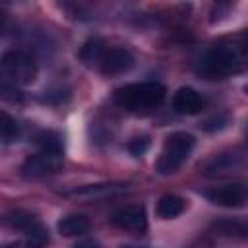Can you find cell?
Masks as SVG:
<instances>
[{"instance_id":"obj_1","label":"cell","mask_w":248,"mask_h":248,"mask_svg":"<svg viewBox=\"0 0 248 248\" xmlns=\"http://www.w3.org/2000/svg\"><path fill=\"white\" fill-rule=\"evenodd\" d=\"M167 89L157 81H140L118 87L112 95V101L132 114H151L165 101Z\"/></svg>"},{"instance_id":"obj_2","label":"cell","mask_w":248,"mask_h":248,"mask_svg":"<svg viewBox=\"0 0 248 248\" xmlns=\"http://www.w3.org/2000/svg\"><path fill=\"white\" fill-rule=\"evenodd\" d=\"M242 66H244L242 52L238 50V46L231 43L213 45L200 60V72L211 79H223L227 76H232L240 72Z\"/></svg>"},{"instance_id":"obj_3","label":"cell","mask_w":248,"mask_h":248,"mask_svg":"<svg viewBox=\"0 0 248 248\" xmlns=\"http://www.w3.org/2000/svg\"><path fill=\"white\" fill-rule=\"evenodd\" d=\"M194 145H196V140L188 132H174V134L167 136L161 155L155 163V170L163 176L176 172L182 167V163L190 157Z\"/></svg>"},{"instance_id":"obj_4","label":"cell","mask_w":248,"mask_h":248,"mask_svg":"<svg viewBox=\"0 0 248 248\" xmlns=\"http://www.w3.org/2000/svg\"><path fill=\"white\" fill-rule=\"evenodd\" d=\"M2 74L4 79H10L16 85H29L37 78V62L33 60L31 54L19 48L6 50L2 54Z\"/></svg>"},{"instance_id":"obj_5","label":"cell","mask_w":248,"mask_h":248,"mask_svg":"<svg viewBox=\"0 0 248 248\" xmlns=\"http://www.w3.org/2000/svg\"><path fill=\"white\" fill-rule=\"evenodd\" d=\"M64 151L62 149H39L29 155L21 165V174L25 178H43L56 172L62 167Z\"/></svg>"},{"instance_id":"obj_6","label":"cell","mask_w":248,"mask_h":248,"mask_svg":"<svg viewBox=\"0 0 248 248\" xmlns=\"http://www.w3.org/2000/svg\"><path fill=\"white\" fill-rule=\"evenodd\" d=\"M203 198L219 207H242L248 203V186L244 184H217L203 190Z\"/></svg>"},{"instance_id":"obj_7","label":"cell","mask_w":248,"mask_h":248,"mask_svg":"<svg viewBox=\"0 0 248 248\" xmlns=\"http://www.w3.org/2000/svg\"><path fill=\"white\" fill-rule=\"evenodd\" d=\"M110 223L122 231L143 234L147 231V215L143 203H130L110 213Z\"/></svg>"},{"instance_id":"obj_8","label":"cell","mask_w":248,"mask_h":248,"mask_svg":"<svg viewBox=\"0 0 248 248\" xmlns=\"http://www.w3.org/2000/svg\"><path fill=\"white\" fill-rule=\"evenodd\" d=\"M4 223L10 229H14V231L23 232L25 236L39 238V240L46 242V231L43 229V225L39 223V219L33 213L25 211V209H12V211H8L6 217H4Z\"/></svg>"},{"instance_id":"obj_9","label":"cell","mask_w":248,"mask_h":248,"mask_svg":"<svg viewBox=\"0 0 248 248\" xmlns=\"http://www.w3.org/2000/svg\"><path fill=\"white\" fill-rule=\"evenodd\" d=\"M134 64H136V58L128 48L114 46V48H107V52L99 64V70L103 76L114 78V76H120V74H126L128 70H132Z\"/></svg>"},{"instance_id":"obj_10","label":"cell","mask_w":248,"mask_h":248,"mask_svg":"<svg viewBox=\"0 0 248 248\" xmlns=\"http://www.w3.org/2000/svg\"><path fill=\"white\" fill-rule=\"evenodd\" d=\"M205 107V99L192 87H180L172 95V108L178 114H198Z\"/></svg>"},{"instance_id":"obj_11","label":"cell","mask_w":248,"mask_h":248,"mask_svg":"<svg viewBox=\"0 0 248 248\" xmlns=\"http://www.w3.org/2000/svg\"><path fill=\"white\" fill-rule=\"evenodd\" d=\"M209 229H211V232H215L219 236H225V238L248 240V219L223 217V219H215Z\"/></svg>"},{"instance_id":"obj_12","label":"cell","mask_w":248,"mask_h":248,"mask_svg":"<svg viewBox=\"0 0 248 248\" xmlns=\"http://www.w3.org/2000/svg\"><path fill=\"white\" fill-rule=\"evenodd\" d=\"M242 165H244V161L238 153H219V155H213L203 165V174H207V176L227 174L231 170H238Z\"/></svg>"},{"instance_id":"obj_13","label":"cell","mask_w":248,"mask_h":248,"mask_svg":"<svg viewBox=\"0 0 248 248\" xmlns=\"http://www.w3.org/2000/svg\"><path fill=\"white\" fill-rule=\"evenodd\" d=\"M124 190H126V184H89V186L70 192V196H74L78 200H85V202H97V200L116 196Z\"/></svg>"},{"instance_id":"obj_14","label":"cell","mask_w":248,"mask_h":248,"mask_svg":"<svg viewBox=\"0 0 248 248\" xmlns=\"http://www.w3.org/2000/svg\"><path fill=\"white\" fill-rule=\"evenodd\" d=\"M56 227H58V232L62 236H79V234H85L91 229V221L85 215L72 213V215L62 217Z\"/></svg>"},{"instance_id":"obj_15","label":"cell","mask_w":248,"mask_h":248,"mask_svg":"<svg viewBox=\"0 0 248 248\" xmlns=\"http://www.w3.org/2000/svg\"><path fill=\"white\" fill-rule=\"evenodd\" d=\"M184 209H186V200L180 198V196H176V194H165V196H161L159 202H157V207H155V211H157V215L161 219H174Z\"/></svg>"},{"instance_id":"obj_16","label":"cell","mask_w":248,"mask_h":248,"mask_svg":"<svg viewBox=\"0 0 248 248\" xmlns=\"http://www.w3.org/2000/svg\"><path fill=\"white\" fill-rule=\"evenodd\" d=\"M107 48H105V41L99 39V37H91L83 43V46L79 48V60L85 64V66H99L103 56H105Z\"/></svg>"},{"instance_id":"obj_17","label":"cell","mask_w":248,"mask_h":248,"mask_svg":"<svg viewBox=\"0 0 248 248\" xmlns=\"http://www.w3.org/2000/svg\"><path fill=\"white\" fill-rule=\"evenodd\" d=\"M0 134H2V141L14 143L19 138V124L16 122V118H12L8 112H2V122H0Z\"/></svg>"},{"instance_id":"obj_18","label":"cell","mask_w":248,"mask_h":248,"mask_svg":"<svg viewBox=\"0 0 248 248\" xmlns=\"http://www.w3.org/2000/svg\"><path fill=\"white\" fill-rule=\"evenodd\" d=\"M35 143L39 145V149H62V138L50 130L39 132L35 136Z\"/></svg>"},{"instance_id":"obj_19","label":"cell","mask_w":248,"mask_h":248,"mask_svg":"<svg viewBox=\"0 0 248 248\" xmlns=\"http://www.w3.org/2000/svg\"><path fill=\"white\" fill-rule=\"evenodd\" d=\"M227 122H229V116L227 114H213V116L202 120L200 128L203 132H219V130H223L227 126Z\"/></svg>"},{"instance_id":"obj_20","label":"cell","mask_w":248,"mask_h":248,"mask_svg":"<svg viewBox=\"0 0 248 248\" xmlns=\"http://www.w3.org/2000/svg\"><path fill=\"white\" fill-rule=\"evenodd\" d=\"M147 149H149V138L147 136H138V138L128 141V151L134 157H141Z\"/></svg>"},{"instance_id":"obj_21","label":"cell","mask_w":248,"mask_h":248,"mask_svg":"<svg viewBox=\"0 0 248 248\" xmlns=\"http://www.w3.org/2000/svg\"><path fill=\"white\" fill-rule=\"evenodd\" d=\"M2 99L6 101H19L21 93L16 89V83H8V79L2 81Z\"/></svg>"},{"instance_id":"obj_22","label":"cell","mask_w":248,"mask_h":248,"mask_svg":"<svg viewBox=\"0 0 248 248\" xmlns=\"http://www.w3.org/2000/svg\"><path fill=\"white\" fill-rule=\"evenodd\" d=\"M43 244H45V242L39 240V238L25 236L23 240H16V242H12V244H8V246H4V248H41Z\"/></svg>"},{"instance_id":"obj_23","label":"cell","mask_w":248,"mask_h":248,"mask_svg":"<svg viewBox=\"0 0 248 248\" xmlns=\"http://www.w3.org/2000/svg\"><path fill=\"white\" fill-rule=\"evenodd\" d=\"M64 99H68V91H64V89L45 91V97H43V101H46V103H62Z\"/></svg>"},{"instance_id":"obj_24","label":"cell","mask_w":248,"mask_h":248,"mask_svg":"<svg viewBox=\"0 0 248 248\" xmlns=\"http://www.w3.org/2000/svg\"><path fill=\"white\" fill-rule=\"evenodd\" d=\"M72 248H103V246L99 242H95V240H79Z\"/></svg>"},{"instance_id":"obj_25","label":"cell","mask_w":248,"mask_h":248,"mask_svg":"<svg viewBox=\"0 0 248 248\" xmlns=\"http://www.w3.org/2000/svg\"><path fill=\"white\" fill-rule=\"evenodd\" d=\"M244 48H246V52H248V35H246V39H244Z\"/></svg>"},{"instance_id":"obj_26","label":"cell","mask_w":248,"mask_h":248,"mask_svg":"<svg viewBox=\"0 0 248 248\" xmlns=\"http://www.w3.org/2000/svg\"><path fill=\"white\" fill-rule=\"evenodd\" d=\"M120 248H143V246H120Z\"/></svg>"},{"instance_id":"obj_27","label":"cell","mask_w":248,"mask_h":248,"mask_svg":"<svg viewBox=\"0 0 248 248\" xmlns=\"http://www.w3.org/2000/svg\"><path fill=\"white\" fill-rule=\"evenodd\" d=\"M244 93H246V95H248V83H246V85H244Z\"/></svg>"},{"instance_id":"obj_28","label":"cell","mask_w":248,"mask_h":248,"mask_svg":"<svg viewBox=\"0 0 248 248\" xmlns=\"http://www.w3.org/2000/svg\"><path fill=\"white\" fill-rule=\"evenodd\" d=\"M246 140H248V124H246Z\"/></svg>"}]
</instances>
